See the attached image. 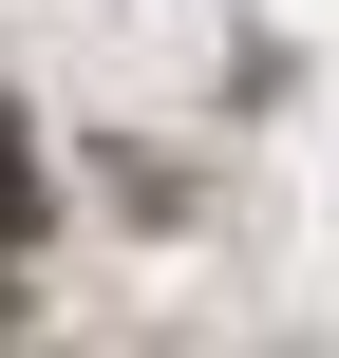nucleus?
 I'll return each mask as SVG.
<instances>
[{
	"instance_id": "f257e3e1",
	"label": "nucleus",
	"mask_w": 339,
	"mask_h": 358,
	"mask_svg": "<svg viewBox=\"0 0 339 358\" xmlns=\"http://www.w3.org/2000/svg\"><path fill=\"white\" fill-rule=\"evenodd\" d=\"M38 227V132H19V94H0V245Z\"/></svg>"
}]
</instances>
